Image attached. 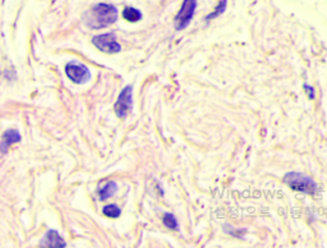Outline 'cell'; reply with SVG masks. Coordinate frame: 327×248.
Segmentation results:
<instances>
[{"label":"cell","mask_w":327,"mask_h":248,"mask_svg":"<svg viewBox=\"0 0 327 248\" xmlns=\"http://www.w3.org/2000/svg\"><path fill=\"white\" fill-rule=\"evenodd\" d=\"M86 24L94 30H100L109 27L118 20V10L112 4L100 3L92 6L84 14Z\"/></svg>","instance_id":"1"},{"label":"cell","mask_w":327,"mask_h":248,"mask_svg":"<svg viewBox=\"0 0 327 248\" xmlns=\"http://www.w3.org/2000/svg\"><path fill=\"white\" fill-rule=\"evenodd\" d=\"M284 182L293 190L302 192L310 196H316L318 194V184L312 178L296 172H290L284 176Z\"/></svg>","instance_id":"2"},{"label":"cell","mask_w":327,"mask_h":248,"mask_svg":"<svg viewBox=\"0 0 327 248\" xmlns=\"http://www.w3.org/2000/svg\"><path fill=\"white\" fill-rule=\"evenodd\" d=\"M66 77L76 84H84L91 81L92 74L88 66L77 60H72L66 64Z\"/></svg>","instance_id":"3"},{"label":"cell","mask_w":327,"mask_h":248,"mask_svg":"<svg viewBox=\"0 0 327 248\" xmlns=\"http://www.w3.org/2000/svg\"><path fill=\"white\" fill-rule=\"evenodd\" d=\"M133 109V87L130 84L124 87L114 104L115 116L119 119H126Z\"/></svg>","instance_id":"4"},{"label":"cell","mask_w":327,"mask_h":248,"mask_svg":"<svg viewBox=\"0 0 327 248\" xmlns=\"http://www.w3.org/2000/svg\"><path fill=\"white\" fill-rule=\"evenodd\" d=\"M91 41L96 49L105 52V54H118L122 52L120 44L116 41V36L112 32L94 36Z\"/></svg>","instance_id":"5"},{"label":"cell","mask_w":327,"mask_h":248,"mask_svg":"<svg viewBox=\"0 0 327 248\" xmlns=\"http://www.w3.org/2000/svg\"><path fill=\"white\" fill-rule=\"evenodd\" d=\"M196 8H197V0H184L180 6V10L175 17V30L182 31L190 26V20L194 16Z\"/></svg>","instance_id":"6"},{"label":"cell","mask_w":327,"mask_h":248,"mask_svg":"<svg viewBox=\"0 0 327 248\" xmlns=\"http://www.w3.org/2000/svg\"><path fill=\"white\" fill-rule=\"evenodd\" d=\"M40 246L48 248H64L66 247V242L56 230H49L41 240Z\"/></svg>","instance_id":"7"},{"label":"cell","mask_w":327,"mask_h":248,"mask_svg":"<svg viewBox=\"0 0 327 248\" xmlns=\"http://www.w3.org/2000/svg\"><path fill=\"white\" fill-rule=\"evenodd\" d=\"M22 137H20V132L16 130H8L4 132L3 134V141L0 144V151L2 154H6L8 152L9 146H12L13 144H18L20 142Z\"/></svg>","instance_id":"8"},{"label":"cell","mask_w":327,"mask_h":248,"mask_svg":"<svg viewBox=\"0 0 327 248\" xmlns=\"http://www.w3.org/2000/svg\"><path fill=\"white\" fill-rule=\"evenodd\" d=\"M116 192H118V184L115 182H108L106 184L101 188L100 192H98V194H100L98 198H100L101 201H106L108 198L116 194Z\"/></svg>","instance_id":"9"},{"label":"cell","mask_w":327,"mask_h":248,"mask_svg":"<svg viewBox=\"0 0 327 248\" xmlns=\"http://www.w3.org/2000/svg\"><path fill=\"white\" fill-rule=\"evenodd\" d=\"M123 18L126 20V22H138V20L142 18V13L138 10V9L132 8V6H126L123 10Z\"/></svg>","instance_id":"10"},{"label":"cell","mask_w":327,"mask_h":248,"mask_svg":"<svg viewBox=\"0 0 327 248\" xmlns=\"http://www.w3.org/2000/svg\"><path fill=\"white\" fill-rule=\"evenodd\" d=\"M102 214L106 218H110V219H116V218L120 216L122 210H120V208H119L118 205H115V204H112V205L104 206V208H102Z\"/></svg>","instance_id":"11"},{"label":"cell","mask_w":327,"mask_h":248,"mask_svg":"<svg viewBox=\"0 0 327 248\" xmlns=\"http://www.w3.org/2000/svg\"><path fill=\"white\" fill-rule=\"evenodd\" d=\"M162 222H164V225L166 226V228L172 229V230H179L178 220L175 219V216L172 215V214H169V212L164 214Z\"/></svg>","instance_id":"12"},{"label":"cell","mask_w":327,"mask_h":248,"mask_svg":"<svg viewBox=\"0 0 327 248\" xmlns=\"http://www.w3.org/2000/svg\"><path fill=\"white\" fill-rule=\"evenodd\" d=\"M226 4H228L226 3V0H221L220 4H218V8L215 9V12L211 13V14H210V16H207L206 20H212V18L218 17V16H220V14H222V13L225 12V9H226Z\"/></svg>","instance_id":"13"},{"label":"cell","mask_w":327,"mask_h":248,"mask_svg":"<svg viewBox=\"0 0 327 248\" xmlns=\"http://www.w3.org/2000/svg\"><path fill=\"white\" fill-rule=\"evenodd\" d=\"M304 90L306 91H308V95H310V98H314V88L310 86H308V84H304Z\"/></svg>","instance_id":"14"}]
</instances>
